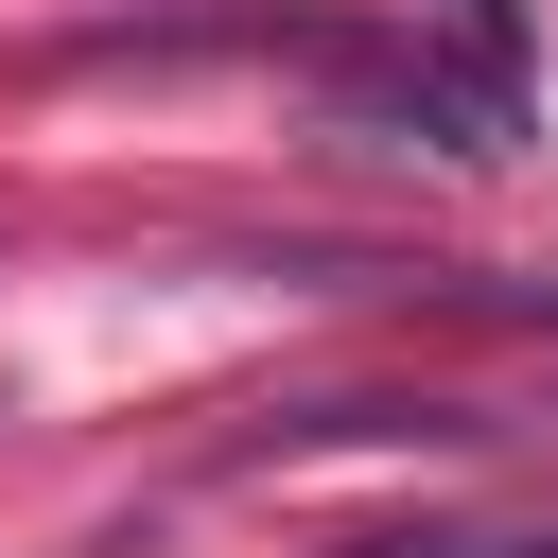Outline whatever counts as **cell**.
<instances>
[{"label":"cell","mask_w":558,"mask_h":558,"mask_svg":"<svg viewBox=\"0 0 558 558\" xmlns=\"http://www.w3.org/2000/svg\"><path fill=\"white\" fill-rule=\"evenodd\" d=\"M331 558H558V523H384V541H331Z\"/></svg>","instance_id":"obj_1"},{"label":"cell","mask_w":558,"mask_h":558,"mask_svg":"<svg viewBox=\"0 0 558 558\" xmlns=\"http://www.w3.org/2000/svg\"><path fill=\"white\" fill-rule=\"evenodd\" d=\"M453 35H471V87L523 105V0H453Z\"/></svg>","instance_id":"obj_2"}]
</instances>
